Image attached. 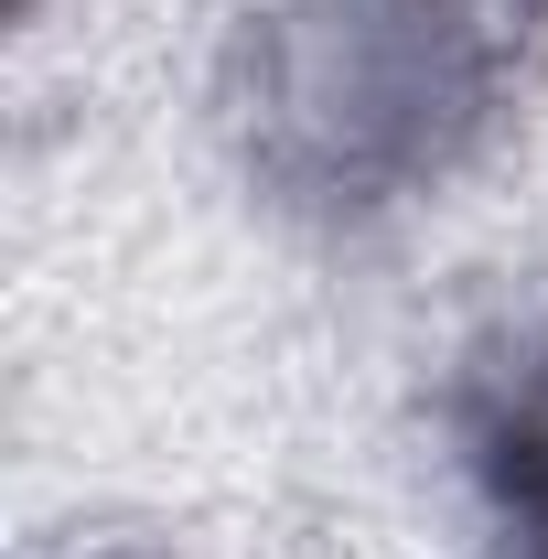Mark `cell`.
Wrapping results in <instances>:
<instances>
[{
    "label": "cell",
    "instance_id": "1",
    "mask_svg": "<svg viewBox=\"0 0 548 559\" xmlns=\"http://www.w3.org/2000/svg\"><path fill=\"white\" fill-rule=\"evenodd\" d=\"M474 463H484V485H495V506H505L516 527H538V549H548V323L516 334V345L484 366Z\"/></svg>",
    "mask_w": 548,
    "mask_h": 559
}]
</instances>
